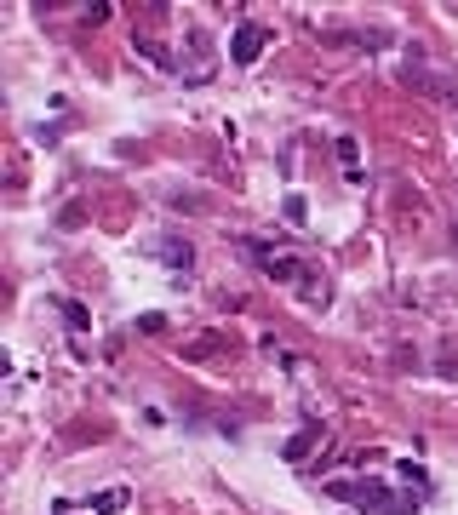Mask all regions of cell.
<instances>
[{
    "mask_svg": "<svg viewBox=\"0 0 458 515\" xmlns=\"http://www.w3.org/2000/svg\"><path fill=\"white\" fill-rule=\"evenodd\" d=\"M263 41H270V35H263L258 23H240L235 41H229V58H235V64H258V58H263Z\"/></svg>",
    "mask_w": 458,
    "mask_h": 515,
    "instance_id": "obj_1",
    "label": "cell"
},
{
    "mask_svg": "<svg viewBox=\"0 0 458 515\" xmlns=\"http://www.w3.org/2000/svg\"><path fill=\"white\" fill-rule=\"evenodd\" d=\"M263 258V269H270L275 281H298V258H286V252H270V247H258Z\"/></svg>",
    "mask_w": 458,
    "mask_h": 515,
    "instance_id": "obj_2",
    "label": "cell"
},
{
    "mask_svg": "<svg viewBox=\"0 0 458 515\" xmlns=\"http://www.w3.org/2000/svg\"><path fill=\"white\" fill-rule=\"evenodd\" d=\"M155 252H161V258H166V264H172V269H189V264H195V252H189V241H155Z\"/></svg>",
    "mask_w": 458,
    "mask_h": 515,
    "instance_id": "obj_3",
    "label": "cell"
},
{
    "mask_svg": "<svg viewBox=\"0 0 458 515\" xmlns=\"http://www.w3.org/2000/svg\"><path fill=\"white\" fill-rule=\"evenodd\" d=\"M339 161H344L349 183H367V172H361V161H355V138H339Z\"/></svg>",
    "mask_w": 458,
    "mask_h": 515,
    "instance_id": "obj_4",
    "label": "cell"
},
{
    "mask_svg": "<svg viewBox=\"0 0 458 515\" xmlns=\"http://www.w3.org/2000/svg\"><path fill=\"white\" fill-rule=\"evenodd\" d=\"M92 510L120 515V510H126V487H110V493H98V498H92Z\"/></svg>",
    "mask_w": 458,
    "mask_h": 515,
    "instance_id": "obj_5",
    "label": "cell"
}]
</instances>
